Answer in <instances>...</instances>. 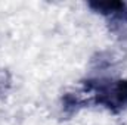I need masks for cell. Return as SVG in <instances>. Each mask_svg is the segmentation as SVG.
I'll use <instances>...</instances> for the list:
<instances>
[{
    "mask_svg": "<svg viewBox=\"0 0 127 125\" xmlns=\"http://www.w3.org/2000/svg\"><path fill=\"white\" fill-rule=\"evenodd\" d=\"M83 87L92 93L90 102L103 106L112 113L127 109V80H84Z\"/></svg>",
    "mask_w": 127,
    "mask_h": 125,
    "instance_id": "obj_1",
    "label": "cell"
},
{
    "mask_svg": "<svg viewBox=\"0 0 127 125\" xmlns=\"http://www.w3.org/2000/svg\"><path fill=\"white\" fill-rule=\"evenodd\" d=\"M87 6L106 18V27L115 38L127 40V1L108 0V1H89Z\"/></svg>",
    "mask_w": 127,
    "mask_h": 125,
    "instance_id": "obj_2",
    "label": "cell"
},
{
    "mask_svg": "<svg viewBox=\"0 0 127 125\" xmlns=\"http://www.w3.org/2000/svg\"><path fill=\"white\" fill-rule=\"evenodd\" d=\"M90 97H83L80 94L75 93H65L61 99V107H62V113L66 118H71L72 115H75L80 109L86 107L87 104H90Z\"/></svg>",
    "mask_w": 127,
    "mask_h": 125,
    "instance_id": "obj_3",
    "label": "cell"
},
{
    "mask_svg": "<svg viewBox=\"0 0 127 125\" xmlns=\"http://www.w3.org/2000/svg\"><path fill=\"white\" fill-rule=\"evenodd\" d=\"M121 58L111 50H105V52H99L92 58V68L93 69H108L111 66H114Z\"/></svg>",
    "mask_w": 127,
    "mask_h": 125,
    "instance_id": "obj_4",
    "label": "cell"
},
{
    "mask_svg": "<svg viewBox=\"0 0 127 125\" xmlns=\"http://www.w3.org/2000/svg\"><path fill=\"white\" fill-rule=\"evenodd\" d=\"M12 87V75L9 69L0 68V97H4Z\"/></svg>",
    "mask_w": 127,
    "mask_h": 125,
    "instance_id": "obj_5",
    "label": "cell"
}]
</instances>
